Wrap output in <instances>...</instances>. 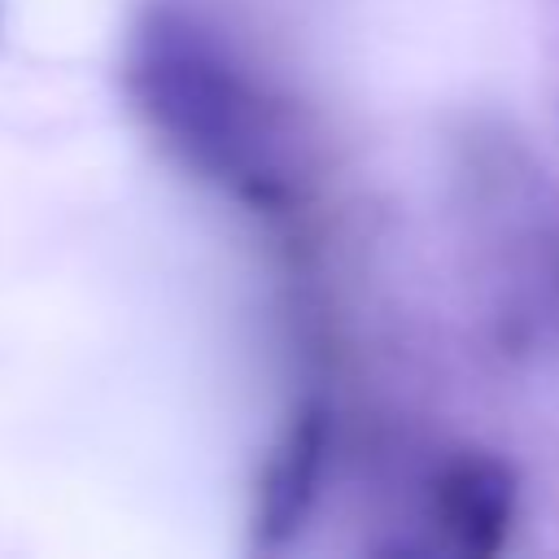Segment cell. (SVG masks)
Here are the masks:
<instances>
[{
  "label": "cell",
  "instance_id": "cell-1",
  "mask_svg": "<svg viewBox=\"0 0 559 559\" xmlns=\"http://www.w3.org/2000/svg\"><path fill=\"white\" fill-rule=\"evenodd\" d=\"M122 83L148 131L197 179L253 210L288 197L271 100L197 9L153 0L127 35Z\"/></svg>",
  "mask_w": 559,
  "mask_h": 559
},
{
  "label": "cell",
  "instance_id": "cell-2",
  "mask_svg": "<svg viewBox=\"0 0 559 559\" xmlns=\"http://www.w3.org/2000/svg\"><path fill=\"white\" fill-rule=\"evenodd\" d=\"M328 459H332V411L328 402L306 397L288 411L258 472L253 515H249L258 550H284L310 524L323 498Z\"/></svg>",
  "mask_w": 559,
  "mask_h": 559
},
{
  "label": "cell",
  "instance_id": "cell-3",
  "mask_svg": "<svg viewBox=\"0 0 559 559\" xmlns=\"http://www.w3.org/2000/svg\"><path fill=\"white\" fill-rule=\"evenodd\" d=\"M432 528L463 559H498L520 524V480L489 450L450 454L428 489Z\"/></svg>",
  "mask_w": 559,
  "mask_h": 559
}]
</instances>
